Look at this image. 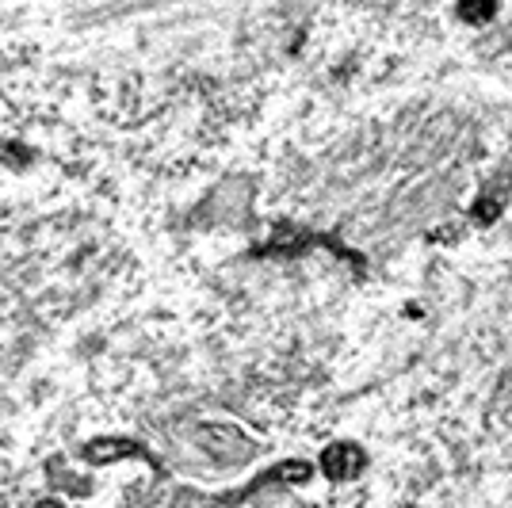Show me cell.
Listing matches in <instances>:
<instances>
[{
    "mask_svg": "<svg viewBox=\"0 0 512 508\" xmlns=\"http://www.w3.org/2000/svg\"><path fill=\"white\" fill-rule=\"evenodd\" d=\"M497 8H501V0H459L455 4V16L470 27H482V23H490L497 16Z\"/></svg>",
    "mask_w": 512,
    "mask_h": 508,
    "instance_id": "cell-7",
    "label": "cell"
},
{
    "mask_svg": "<svg viewBox=\"0 0 512 508\" xmlns=\"http://www.w3.org/2000/svg\"><path fill=\"white\" fill-rule=\"evenodd\" d=\"M310 478H314V466L306 463V459H283V463L268 466L264 474H256L241 493H226L222 501H226V505H237V501H245V497H253V493H260V489H268V486H306Z\"/></svg>",
    "mask_w": 512,
    "mask_h": 508,
    "instance_id": "cell-4",
    "label": "cell"
},
{
    "mask_svg": "<svg viewBox=\"0 0 512 508\" xmlns=\"http://www.w3.org/2000/svg\"><path fill=\"white\" fill-rule=\"evenodd\" d=\"M310 249H329L333 256H341L348 264H356L360 268L363 256L356 249H348L341 245L337 237H329V233H310V230H299V226H287V222H279L272 237L264 241V245H256L253 256H268V260H287V256H306Z\"/></svg>",
    "mask_w": 512,
    "mask_h": 508,
    "instance_id": "cell-1",
    "label": "cell"
},
{
    "mask_svg": "<svg viewBox=\"0 0 512 508\" xmlns=\"http://www.w3.org/2000/svg\"><path fill=\"white\" fill-rule=\"evenodd\" d=\"M501 211H505V188H501V184L478 191V199L470 203V218H474V226H493V222L501 218Z\"/></svg>",
    "mask_w": 512,
    "mask_h": 508,
    "instance_id": "cell-6",
    "label": "cell"
},
{
    "mask_svg": "<svg viewBox=\"0 0 512 508\" xmlns=\"http://www.w3.org/2000/svg\"><path fill=\"white\" fill-rule=\"evenodd\" d=\"M31 508H65L58 497H46V501H39V505H31Z\"/></svg>",
    "mask_w": 512,
    "mask_h": 508,
    "instance_id": "cell-8",
    "label": "cell"
},
{
    "mask_svg": "<svg viewBox=\"0 0 512 508\" xmlns=\"http://www.w3.org/2000/svg\"><path fill=\"white\" fill-rule=\"evenodd\" d=\"M81 459L88 466H107V463H123V459H138V463H150L153 474H165V466L161 459L153 455L146 444H138V440H127V436H96V440H88L81 447Z\"/></svg>",
    "mask_w": 512,
    "mask_h": 508,
    "instance_id": "cell-3",
    "label": "cell"
},
{
    "mask_svg": "<svg viewBox=\"0 0 512 508\" xmlns=\"http://www.w3.org/2000/svg\"><path fill=\"white\" fill-rule=\"evenodd\" d=\"M318 466L329 482H352L356 474H363V466H367V451L360 444H352V440H333V444L321 451Z\"/></svg>",
    "mask_w": 512,
    "mask_h": 508,
    "instance_id": "cell-5",
    "label": "cell"
},
{
    "mask_svg": "<svg viewBox=\"0 0 512 508\" xmlns=\"http://www.w3.org/2000/svg\"><path fill=\"white\" fill-rule=\"evenodd\" d=\"M195 444L203 447L214 463H222V466L245 463V459H253V451H256V444L241 432V428H234V424H218V421L199 424V428H195Z\"/></svg>",
    "mask_w": 512,
    "mask_h": 508,
    "instance_id": "cell-2",
    "label": "cell"
}]
</instances>
